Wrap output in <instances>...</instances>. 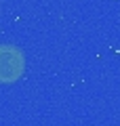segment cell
<instances>
[{"mask_svg":"<svg viewBox=\"0 0 120 126\" xmlns=\"http://www.w3.org/2000/svg\"><path fill=\"white\" fill-rule=\"evenodd\" d=\"M25 72V57L13 44H0V84H15Z\"/></svg>","mask_w":120,"mask_h":126,"instance_id":"obj_1","label":"cell"}]
</instances>
